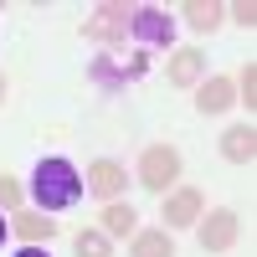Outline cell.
I'll use <instances>...</instances> for the list:
<instances>
[{
    "label": "cell",
    "instance_id": "obj_12",
    "mask_svg": "<svg viewBox=\"0 0 257 257\" xmlns=\"http://www.w3.org/2000/svg\"><path fill=\"white\" fill-rule=\"evenodd\" d=\"M221 160H231V165H252L257 160V128L252 123L221 128Z\"/></svg>",
    "mask_w": 257,
    "mask_h": 257
},
{
    "label": "cell",
    "instance_id": "obj_8",
    "mask_svg": "<svg viewBox=\"0 0 257 257\" xmlns=\"http://www.w3.org/2000/svg\"><path fill=\"white\" fill-rule=\"evenodd\" d=\"M88 190H93L103 206H108V201H123V190H128V170H123L118 160H108V155L93 160V165H88Z\"/></svg>",
    "mask_w": 257,
    "mask_h": 257
},
{
    "label": "cell",
    "instance_id": "obj_21",
    "mask_svg": "<svg viewBox=\"0 0 257 257\" xmlns=\"http://www.w3.org/2000/svg\"><path fill=\"white\" fill-rule=\"evenodd\" d=\"M0 103H6V72H0Z\"/></svg>",
    "mask_w": 257,
    "mask_h": 257
},
{
    "label": "cell",
    "instance_id": "obj_19",
    "mask_svg": "<svg viewBox=\"0 0 257 257\" xmlns=\"http://www.w3.org/2000/svg\"><path fill=\"white\" fill-rule=\"evenodd\" d=\"M0 206H6V211H21V185H16L11 175H0Z\"/></svg>",
    "mask_w": 257,
    "mask_h": 257
},
{
    "label": "cell",
    "instance_id": "obj_3",
    "mask_svg": "<svg viewBox=\"0 0 257 257\" xmlns=\"http://www.w3.org/2000/svg\"><path fill=\"white\" fill-rule=\"evenodd\" d=\"M149 72V52H103V57H93V67H88V77L98 82V88H123V82H139Z\"/></svg>",
    "mask_w": 257,
    "mask_h": 257
},
{
    "label": "cell",
    "instance_id": "obj_11",
    "mask_svg": "<svg viewBox=\"0 0 257 257\" xmlns=\"http://www.w3.org/2000/svg\"><path fill=\"white\" fill-rule=\"evenodd\" d=\"M98 231H103L108 242H123V237H134V231H139V211L128 206V201H108V206L98 211Z\"/></svg>",
    "mask_w": 257,
    "mask_h": 257
},
{
    "label": "cell",
    "instance_id": "obj_5",
    "mask_svg": "<svg viewBox=\"0 0 257 257\" xmlns=\"http://www.w3.org/2000/svg\"><path fill=\"white\" fill-rule=\"evenodd\" d=\"M196 237H201V252L221 257V252L237 247V237H242V216H237L231 206H216V211H206V221H196Z\"/></svg>",
    "mask_w": 257,
    "mask_h": 257
},
{
    "label": "cell",
    "instance_id": "obj_14",
    "mask_svg": "<svg viewBox=\"0 0 257 257\" xmlns=\"http://www.w3.org/2000/svg\"><path fill=\"white\" fill-rule=\"evenodd\" d=\"M128 257H175V242L165 226H139L128 237Z\"/></svg>",
    "mask_w": 257,
    "mask_h": 257
},
{
    "label": "cell",
    "instance_id": "obj_6",
    "mask_svg": "<svg viewBox=\"0 0 257 257\" xmlns=\"http://www.w3.org/2000/svg\"><path fill=\"white\" fill-rule=\"evenodd\" d=\"M160 216H165V231H185V226H196L201 221V211H206V196L196 185H175V190H165L160 196Z\"/></svg>",
    "mask_w": 257,
    "mask_h": 257
},
{
    "label": "cell",
    "instance_id": "obj_9",
    "mask_svg": "<svg viewBox=\"0 0 257 257\" xmlns=\"http://www.w3.org/2000/svg\"><path fill=\"white\" fill-rule=\"evenodd\" d=\"M165 77H170V88H196L206 77V52L201 47H175L165 62Z\"/></svg>",
    "mask_w": 257,
    "mask_h": 257
},
{
    "label": "cell",
    "instance_id": "obj_4",
    "mask_svg": "<svg viewBox=\"0 0 257 257\" xmlns=\"http://www.w3.org/2000/svg\"><path fill=\"white\" fill-rule=\"evenodd\" d=\"M128 36L144 41V47H155V52H170V41H175V16L160 11V6H134L128 11Z\"/></svg>",
    "mask_w": 257,
    "mask_h": 257
},
{
    "label": "cell",
    "instance_id": "obj_2",
    "mask_svg": "<svg viewBox=\"0 0 257 257\" xmlns=\"http://www.w3.org/2000/svg\"><path fill=\"white\" fill-rule=\"evenodd\" d=\"M185 175V160H180V149L175 144H149L139 165H134V180L144 190H155V196H165V190H175V180Z\"/></svg>",
    "mask_w": 257,
    "mask_h": 257
},
{
    "label": "cell",
    "instance_id": "obj_20",
    "mask_svg": "<svg viewBox=\"0 0 257 257\" xmlns=\"http://www.w3.org/2000/svg\"><path fill=\"white\" fill-rule=\"evenodd\" d=\"M16 257H47V247H21Z\"/></svg>",
    "mask_w": 257,
    "mask_h": 257
},
{
    "label": "cell",
    "instance_id": "obj_7",
    "mask_svg": "<svg viewBox=\"0 0 257 257\" xmlns=\"http://www.w3.org/2000/svg\"><path fill=\"white\" fill-rule=\"evenodd\" d=\"M128 11H134V6H98L88 21H82V41L123 47V36H128Z\"/></svg>",
    "mask_w": 257,
    "mask_h": 257
},
{
    "label": "cell",
    "instance_id": "obj_15",
    "mask_svg": "<svg viewBox=\"0 0 257 257\" xmlns=\"http://www.w3.org/2000/svg\"><path fill=\"white\" fill-rule=\"evenodd\" d=\"M180 11H185V26H190V31H201V36H211V31L226 21V16H221V11H226L221 0H185Z\"/></svg>",
    "mask_w": 257,
    "mask_h": 257
},
{
    "label": "cell",
    "instance_id": "obj_1",
    "mask_svg": "<svg viewBox=\"0 0 257 257\" xmlns=\"http://www.w3.org/2000/svg\"><path fill=\"white\" fill-rule=\"evenodd\" d=\"M31 201H36V211H47V216L72 211L82 201V170L72 160H62V155H47L31 170Z\"/></svg>",
    "mask_w": 257,
    "mask_h": 257
},
{
    "label": "cell",
    "instance_id": "obj_10",
    "mask_svg": "<svg viewBox=\"0 0 257 257\" xmlns=\"http://www.w3.org/2000/svg\"><path fill=\"white\" fill-rule=\"evenodd\" d=\"M231 103H237V88H231V77H201L196 82V113H206V118H216V113H226Z\"/></svg>",
    "mask_w": 257,
    "mask_h": 257
},
{
    "label": "cell",
    "instance_id": "obj_16",
    "mask_svg": "<svg viewBox=\"0 0 257 257\" xmlns=\"http://www.w3.org/2000/svg\"><path fill=\"white\" fill-rule=\"evenodd\" d=\"M72 252H77V257H113V242L103 237L98 226H82L77 237H72Z\"/></svg>",
    "mask_w": 257,
    "mask_h": 257
},
{
    "label": "cell",
    "instance_id": "obj_13",
    "mask_svg": "<svg viewBox=\"0 0 257 257\" xmlns=\"http://www.w3.org/2000/svg\"><path fill=\"white\" fill-rule=\"evenodd\" d=\"M16 231L26 247H47L57 237V216H47V211H16Z\"/></svg>",
    "mask_w": 257,
    "mask_h": 257
},
{
    "label": "cell",
    "instance_id": "obj_17",
    "mask_svg": "<svg viewBox=\"0 0 257 257\" xmlns=\"http://www.w3.org/2000/svg\"><path fill=\"white\" fill-rule=\"evenodd\" d=\"M231 88H237V103H247V123H252V108H257V67H252V62L237 72V82H231Z\"/></svg>",
    "mask_w": 257,
    "mask_h": 257
},
{
    "label": "cell",
    "instance_id": "obj_18",
    "mask_svg": "<svg viewBox=\"0 0 257 257\" xmlns=\"http://www.w3.org/2000/svg\"><path fill=\"white\" fill-rule=\"evenodd\" d=\"M226 11H231V21H237L242 31H252V26H257V6H252V0H237V6H226Z\"/></svg>",
    "mask_w": 257,
    "mask_h": 257
},
{
    "label": "cell",
    "instance_id": "obj_22",
    "mask_svg": "<svg viewBox=\"0 0 257 257\" xmlns=\"http://www.w3.org/2000/svg\"><path fill=\"white\" fill-rule=\"evenodd\" d=\"M0 242H6V221H0Z\"/></svg>",
    "mask_w": 257,
    "mask_h": 257
}]
</instances>
